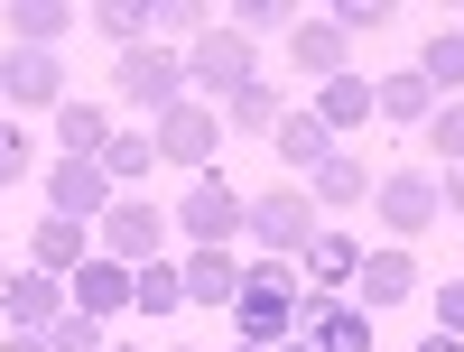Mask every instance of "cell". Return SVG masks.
I'll return each mask as SVG.
<instances>
[{
    "label": "cell",
    "mask_w": 464,
    "mask_h": 352,
    "mask_svg": "<svg viewBox=\"0 0 464 352\" xmlns=\"http://www.w3.org/2000/svg\"><path fill=\"white\" fill-rule=\"evenodd\" d=\"M437 205H446V214H464V167H446V176H437Z\"/></svg>",
    "instance_id": "37"
},
{
    "label": "cell",
    "mask_w": 464,
    "mask_h": 352,
    "mask_svg": "<svg viewBox=\"0 0 464 352\" xmlns=\"http://www.w3.org/2000/svg\"><path fill=\"white\" fill-rule=\"evenodd\" d=\"M214 111H223V130H279L288 102H279V84H242V93H223Z\"/></svg>",
    "instance_id": "27"
},
{
    "label": "cell",
    "mask_w": 464,
    "mask_h": 352,
    "mask_svg": "<svg viewBox=\"0 0 464 352\" xmlns=\"http://www.w3.org/2000/svg\"><path fill=\"white\" fill-rule=\"evenodd\" d=\"M111 195H121V186L102 176V158H47V214H65V223H102Z\"/></svg>",
    "instance_id": "9"
},
{
    "label": "cell",
    "mask_w": 464,
    "mask_h": 352,
    "mask_svg": "<svg viewBox=\"0 0 464 352\" xmlns=\"http://www.w3.org/2000/svg\"><path fill=\"white\" fill-rule=\"evenodd\" d=\"M93 28L111 37V47H149V10H140V0H102Z\"/></svg>",
    "instance_id": "29"
},
{
    "label": "cell",
    "mask_w": 464,
    "mask_h": 352,
    "mask_svg": "<svg viewBox=\"0 0 464 352\" xmlns=\"http://www.w3.org/2000/svg\"><path fill=\"white\" fill-rule=\"evenodd\" d=\"M93 242H102V260L149 269V260H159V242H168V214L149 205V195H111V214L93 223Z\"/></svg>",
    "instance_id": "6"
},
{
    "label": "cell",
    "mask_w": 464,
    "mask_h": 352,
    "mask_svg": "<svg viewBox=\"0 0 464 352\" xmlns=\"http://www.w3.org/2000/svg\"><path fill=\"white\" fill-rule=\"evenodd\" d=\"M418 352H464V343H455V334H428V343H418Z\"/></svg>",
    "instance_id": "39"
},
{
    "label": "cell",
    "mask_w": 464,
    "mask_h": 352,
    "mask_svg": "<svg viewBox=\"0 0 464 352\" xmlns=\"http://www.w3.org/2000/svg\"><path fill=\"white\" fill-rule=\"evenodd\" d=\"M418 297V260H409V242H391V251H362V279H353V306L381 325L391 306H409Z\"/></svg>",
    "instance_id": "11"
},
{
    "label": "cell",
    "mask_w": 464,
    "mask_h": 352,
    "mask_svg": "<svg viewBox=\"0 0 464 352\" xmlns=\"http://www.w3.org/2000/svg\"><path fill=\"white\" fill-rule=\"evenodd\" d=\"M0 288H10V269H0Z\"/></svg>",
    "instance_id": "41"
},
{
    "label": "cell",
    "mask_w": 464,
    "mask_h": 352,
    "mask_svg": "<svg viewBox=\"0 0 464 352\" xmlns=\"http://www.w3.org/2000/svg\"><path fill=\"white\" fill-rule=\"evenodd\" d=\"M428 111H437V93H428V74H418V65H400V74H381V84H372V121L428 130Z\"/></svg>",
    "instance_id": "18"
},
{
    "label": "cell",
    "mask_w": 464,
    "mask_h": 352,
    "mask_svg": "<svg viewBox=\"0 0 464 352\" xmlns=\"http://www.w3.org/2000/svg\"><path fill=\"white\" fill-rule=\"evenodd\" d=\"M149 167H159V148H149V121H121V130H111V148H102V176H111V186H140Z\"/></svg>",
    "instance_id": "26"
},
{
    "label": "cell",
    "mask_w": 464,
    "mask_h": 352,
    "mask_svg": "<svg viewBox=\"0 0 464 352\" xmlns=\"http://www.w3.org/2000/svg\"><path fill=\"white\" fill-rule=\"evenodd\" d=\"M168 352H186V343H168Z\"/></svg>",
    "instance_id": "42"
},
{
    "label": "cell",
    "mask_w": 464,
    "mask_h": 352,
    "mask_svg": "<svg viewBox=\"0 0 464 352\" xmlns=\"http://www.w3.org/2000/svg\"><path fill=\"white\" fill-rule=\"evenodd\" d=\"M47 352H102V325H93V316H74V306H65V316L47 325Z\"/></svg>",
    "instance_id": "32"
},
{
    "label": "cell",
    "mask_w": 464,
    "mask_h": 352,
    "mask_svg": "<svg viewBox=\"0 0 464 352\" xmlns=\"http://www.w3.org/2000/svg\"><path fill=\"white\" fill-rule=\"evenodd\" d=\"M232 28H242V37H288L297 10H288V0H242V10H232Z\"/></svg>",
    "instance_id": "31"
},
{
    "label": "cell",
    "mask_w": 464,
    "mask_h": 352,
    "mask_svg": "<svg viewBox=\"0 0 464 352\" xmlns=\"http://www.w3.org/2000/svg\"><path fill=\"white\" fill-rule=\"evenodd\" d=\"M269 352H316V343H306V334H288V343H269Z\"/></svg>",
    "instance_id": "40"
},
{
    "label": "cell",
    "mask_w": 464,
    "mask_h": 352,
    "mask_svg": "<svg viewBox=\"0 0 464 352\" xmlns=\"http://www.w3.org/2000/svg\"><path fill=\"white\" fill-rule=\"evenodd\" d=\"M297 334L316 343V352H372V316L353 297H306V316H297Z\"/></svg>",
    "instance_id": "15"
},
{
    "label": "cell",
    "mask_w": 464,
    "mask_h": 352,
    "mask_svg": "<svg viewBox=\"0 0 464 352\" xmlns=\"http://www.w3.org/2000/svg\"><path fill=\"white\" fill-rule=\"evenodd\" d=\"M343 37H381V28H391V10H381V0H334V10H325Z\"/></svg>",
    "instance_id": "33"
},
{
    "label": "cell",
    "mask_w": 464,
    "mask_h": 352,
    "mask_svg": "<svg viewBox=\"0 0 464 352\" xmlns=\"http://www.w3.org/2000/svg\"><path fill=\"white\" fill-rule=\"evenodd\" d=\"M149 148H159L168 167H196V176H214V158H223V111L186 93L177 111H159V121H149Z\"/></svg>",
    "instance_id": "5"
},
{
    "label": "cell",
    "mask_w": 464,
    "mask_h": 352,
    "mask_svg": "<svg viewBox=\"0 0 464 352\" xmlns=\"http://www.w3.org/2000/svg\"><path fill=\"white\" fill-rule=\"evenodd\" d=\"M288 65L306 74V84H334V74H353V37H343L334 19H297L288 28Z\"/></svg>",
    "instance_id": "13"
},
{
    "label": "cell",
    "mask_w": 464,
    "mask_h": 352,
    "mask_svg": "<svg viewBox=\"0 0 464 352\" xmlns=\"http://www.w3.org/2000/svg\"><path fill=\"white\" fill-rule=\"evenodd\" d=\"M0 352H47V334H10V343H0Z\"/></svg>",
    "instance_id": "38"
},
{
    "label": "cell",
    "mask_w": 464,
    "mask_h": 352,
    "mask_svg": "<svg viewBox=\"0 0 464 352\" xmlns=\"http://www.w3.org/2000/svg\"><path fill=\"white\" fill-rule=\"evenodd\" d=\"M65 306H74V316H93V325H102V316H121V306H130V269L93 251V260L65 279Z\"/></svg>",
    "instance_id": "17"
},
{
    "label": "cell",
    "mask_w": 464,
    "mask_h": 352,
    "mask_svg": "<svg viewBox=\"0 0 464 352\" xmlns=\"http://www.w3.org/2000/svg\"><path fill=\"white\" fill-rule=\"evenodd\" d=\"M196 28H205V10H186V0H159V10H149V37H177L186 47Z\"/></svg>",
    "instance_id": "34"
},
{
    "label": "cell",
    "mask_w": 464,
    "mask_h": 352,
    "mask_svg": "<svg viewBox=\"0 0 464 352\" xmlns=\"http://www.w3.org/2000/svg\"><path fill=\"white\" fill-rule=\"evenodd\" d=\"M0 93H10L19 111H56V102H65L56 47H0Z\"/></svg>",
    "instance_id": "10"
},
{
    "label": "cell",
    "mask_w": 464,
    "mask_h": 352,
    "mask_svg": "<svg viewBox=\"0 0 464 352\" xmlns=\"http://www.w3.org/2000/svg\"><path fill=\"white\" fill-rule=\"evenodd\" d=\"M177 56H186V84H205L214 102H223V93H242V84H260V56H251V37L232 28V19H205Z\"/></svg>",
    "instance_id": "4"
},
{
    "label": "cell",
    "mask_w": 464,
    "mask_h": 352,
    "mask_svg": "<svg viewBox=\"0 0 464 352\" xmlns=\"http://www.w3.org/2000/svg\"><path fill=\"white\" fill-rule=\"evenodd\" d=\"M111 93H121L140 121H159V111L186 102V56L159 47V37H149V47H121V56H111Z\"/></svg>",
    "instance_id": "3"
},
{
    "label": "cell",
    "mask_w": 464,
    "mask_h": 352,
    "mask_svg": "<svg viewBox=\"0 0 464 352\" xmlns=\"http://www.w3.org/2000/svg\"><path fill=\"white\" fill-rule=\"evenodd\" d=\"M130 306H140V316H177V306H186L177 260H149V269H130Z\"/></svg>",
    "instance_id": "28"
},
{
    "label": "cell",
    "mask_w": 464,
    "mask_h": 352,
    "mask_svg": "<svg viewBox=\"0 0 464 352\" xmlns=\"http://www.w3.org/2000/svg\"><path fill=\"white\" fill-rule=\"evenodd\" d=\"M269 148H279L288 186H297L306 167H325V158H334V139H325V121H316V111H279V130H269Z\"/></svg>",
    "instance_id": "19"
},
{
    "label": "cell",
    "mask_w": 464,
    "mask_h": 352,
    "mask_svg": "<svg viewBox=\"0 0 464 352\" xmlns=\"http://www.w3.org/2000/svg\"><path fill=\"white\" fill-rule=\"evenodd\" d=\"M242 205H251V195H232L223 176H196V186L177 195V232H186L196 251H232V232H242Z\"/></svg>",
    "instance_id": "7"
},
{
    "label": "cell",
    "mask_w": 464,
    "mask_h": 352,
    "mask_svg": "<svg viewBox=\"0 0 464 352\" xmlns=\"http://www.w3.org/2000/svg\"><path fill=\"white\" fill-rule=\"evenodd\" d=\"M84 260H93V223H65V214L28 223V269H47V279H74Z\"/></svg>",
    "instance_id": "16"
},
{
    "label": "cell",
    "mask_w": 464,
    "mask_h": 352,
    "mask_svg": "<svg viewBox=\"0 0 464 352\" xmlns=\"http://www.w3.org/2000/svg\"><path fill=\"white\" fill-rule=\"evenodd\" d=\"M306 316V288H297V260H260L242 269V297H232V325H242V352H269L288 343Z\"/></svg>",
    "instance_id": "1"
},
{
    "label": "cell",
    "mask_w": 464,
    "mask_h": 352,
    "mask_svg": "<svg viewBox=\"0 0 464 352\" xmlns=\"http://www.w3.org/2000/svg\"><path fill=\"white\" fill-rule=\"evenodd\" d=\"M19 176H28V139L0 121V186H19Z\"/></svg>",
    "instance_id": "36"
},
{
    "label": "cell",
    "mask_w": 464,
    "mask_h": 352,
    "mask_svg": "<svg viewBox=\"0 0 464 352\" xmlns=\"http://www.w3.org/2000/svg\"><path fill=\"white\" fill-rule=\"evenodd\" d=\"M306 195H316V214L325 205H372V167L353 158V148H334L325 167H306Z\"/></svg>",
    "instance_id": "23"
},
{
    "label": "cell",
    "mask_w": 464,
    "mask_h": 352,
    "mask_svg": "<svg viewBox=\"0 0 464 352\" xmlns=\"http://www.w3.org/2000/svg\"><path fill=\"white\" fill-rule=\"evenodd\" d=\"M418 74H428V93L446 84V102H464V28H428V47H418Z\"/></svg>",
    "instance_id": "24"
},
{
    "label": "cell",
    "mask_w": 464,
    "mask_h": 352,
    "mask_svg": "<svg viewBox=\"0 0 464 352\" xmlns=\"http://www.w3.org/2000/svg\"><path fill=\"white\" fill-rule=\"evenodd\" d=\"M0 316H10V334H47V325L65 316V279H47V269H10Z\"/></svg>",
    "instance_id": "14"
},
{
    "label": "cell",
    "mask_w": 464,
    "mask_h": 352,
    "mask_svg": "<svg viewBox=\"0 0 464 352\" xmlns=\"http://www.w3.org/2000/svg\"><path fill=\"white\" fill-rule=\"evenodd\" d=\"M372 214H381V232H437V176L428 167H391V176H372Z\"/></svg>",
    "instance_id": "8"
},
{
    "label": "cell",
    "mask_w": 464,
    "mask_h": 352,
    "mask_svg": "<svg viewBox=\"0 0 464 352\" xmlns=\"http://www.w3.org/2000/svg\"><path fill=\"white\" fill-rule=\"evenodd\" d=\"M177 279H186V306H232V297H242V260H232V251H186Z\"/></svg>",
    "instance_id": "21"
},
{
    "label": "cell",
    "mask_w": 464,
    "mask_h": 352,
    "mask_svg": "<svg viewBox=\"0 0 464 352\" xmlns=\"http://www.w3.org/2000/svg\"><path fill=\"white\" fill-rule=\"evenodd\" d=\"M325 121V139H343V130H372V74H334V84H316V102H306Z\"/></svg>",
    "instance_id": "20"
},
{
    "label": "cell",
    "mask_w": 464,
    "mask_h": 352,
    "mask_svg": "<svg viewBox=\"0 0 464 352\" xmlns=\"http://www.w3.org/2000/svg\"><path fill=\"white\" fill-rule=\"evenodd\" d=\"M242 232H251V242H260L269 260H297V251L316 242L325 223H316V195H306V186H288V176H279V186H260L251 205H242Z\"/></svg>",
    "instance_id": "2"
},
{
    "label": "cell",
    "mask_w": 464,
    "mask_h": 352,
    "mask_svg": "<svg viewBox=\"0 0 464 352\" xmlns=\"http://www.w3.org/2000/svg\"><path fill=\"white\" fill-rule=\"evenodd\" d=\"M437 334H455V343H464V269L437 288Z\"/></svg>",
    "instance_id": "35"
},
{
    "label": "cell",
    "mask_w": 464,
    "mask_h": 352,
    "mask_svg": "<svg viewBox=\"0 0 464 352\" xmlns=\"http://www.w3.org/2000/svg\"><path fill=\"white\" fill-rule=\"evenodd\" d=\"M0 19H10V47H56V37L74 28L65 0H19V10H0Z\"/></svg>",
    "instance_id": "25"
},
{
    "label": "cell",
    "mask_w": 464,
    "mask_h": 352,
    "mask_svg": "<svg viewBox=\"0 0 464 352\" xmlns=\"http://www.w3.org/2000/svg\"><path fill=\"white\" fill-rule=\"evenodd\" d=\"M362 251L372 242H353V232H316V242L297 251V279H306V297H343L362 279Z\"/></svg>",
    "instance_id": "12"
},
{
    "label": "cell",
    "mask_w": 464,
    "mask_h": 352,
    "mask_svg": "<svg viewBox=\"0 0 464 352\" xmlns=\"http://www.w3.org/2000/svg\"><path fill=\"white\" fill-rule=\"evenodd\" d=\"M111 130H121V121H111V111L102 102H56V139H65V158H102V148H111Z\"/></svg>",
    "instance_id": "22"
},
{
    "label": "cell",
    "mask_w": 464,
    "mask_h": 352,
    "mask_svg": "<svg viewBox=\"0 0 464 352\" xmlns=\"http://www.w3.org/2000/svg\"><path fill=\"white\" fill-rule=\"evenodd\" d=\"M428 158L464 167V102H437V111H428Z\"/></svg>",
    "instance_id": "30"
}]
</instances>
